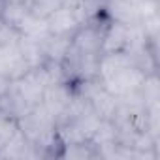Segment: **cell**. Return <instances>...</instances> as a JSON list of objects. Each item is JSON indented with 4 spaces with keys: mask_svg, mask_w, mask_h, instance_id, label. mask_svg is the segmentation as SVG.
Masks as SVG:
<instances>
[{
    "mask_svg": "<svg viewBox=\"0 0 160 160\" xmlns=\"http://www.w3.org/2000/svg\"><path fill=\"white\" fill-rule=\"evenodd\" d=\"M79 25H81L79 13H77L75 6H70V4L60 6L58 10H55L53 13H49L45 17L47 32L53 36H72Z\"/></svg>",
    "mask_w": 160,
    "mask_h": 160,
    "instance_id": "obj_1",
    "label": "cell"
},
{
    "mask_svg": "<svg viewBox=\"0 0 160 160\" xmlns=\"http://www.w3.org/2000/svg\"><path fill=\"white\" fill-rule=\"evenodd\" d=\"M34 17V13L30 12L27 0H17V2H6L0 13V21L4 25H8L10 28L17 30L21 34V30L28 25V21Z\"/></svg>",
    "mask_w": 160,
    "mask_h": 160,
    "instance_id": "obj_2",
    "label": "cell"
},
{
    "mask_svg": "<svg viewBox=\"0 0 160 160\" xmlns=\"http://www.w3.org/2000/svg\"><path fill=\"white\" fill-rule=\"evenodd\" d=\"M19 121L0 109V151H2L19 132Z\"/></svg>",
    "mask_w": 160,
    "mask_h": 160,
    "instance_id": "obj_3",
    "label": "cell"
},
{
    "mask_svg": "<svg viewBox=\"0 0 160 160\" xmlns=\"http://www.w3.org/2000/svg\"><path fill=\"white\" fill-rule=\"evenodd\" d=\"M27 4L30 8V12L40 17V19H45L49 13H53L55 10H58L60 6L68 4V0H27Z\"/></svg>",
    "mask_w": 160,
    "mask_h": 160,
    "instance_id": "obj_4",
    "label": "cell"
},
{
    "mask_svg": "<svg viewBox=\"0 0 160 160\" xmlns=\"http://www.w3.org/2000/svg\"><path fill=\"white\" fill-rule=\"evenodd\" d=\"M8 85H10V79H6V77L0 75V94H2V92L8 89Z\"/></svg>",
    "mask_w": 160,
    "mask_h": 160,
    "instance_id": "obj_5",
    "label": "cell"
},
{
    "mask_svg": "<svg viewBox=\"0 0 160 160\" xmlns=\"http://www.w3.org/2000/svg\"><path fill=\"white\" fill-rule=\"evenodd\" d=\"M4 2H17V0H4Z\"/></svg>",
    "mask_w": 160,
    "mask_h": 160,
    "instance_id": "obj_6",
    "label": "cell"
}]
</instances>
